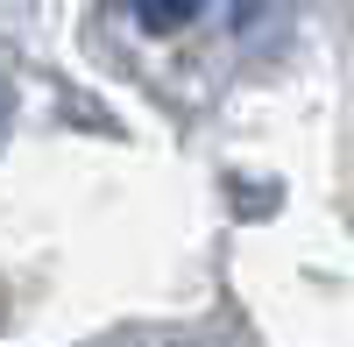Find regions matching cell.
I'll return each instance as SVG.
<instances>
[{
	"mask_svg": "<svg viewBox=\"0 0 354 347\" xmlns=\"http://www.w3.org/2000/svg\"><path fill=\"white\" fill-rule=\"evenodd\" d=\"M192 15H198V0H142V21H149V28H177Z\"/></svg>",
	"mask_w": 354,
	"mask_h": 347,
	"instance_id": "1",
	"label": "cell"
}]
</instances>
